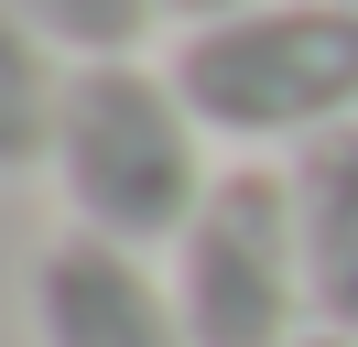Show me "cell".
<instances>
[{"label": "cell", "mask_w": 358, "mask_h": 347, "mask_svg": "<svg viewBox=\"0 0 358 347\" xmlns=\"http://www.w3.org/2000/svg\"><path fill=\"white\" fill-rule=\"evenodd\" d=\"M174 87L217 141H326L358 120V0H261L174 43Z\"/></svg>", "instance_id": "cell-2"}, {"label": "cell", "mask_w": 358, "mask_h": 347, "mask_svg": "<svg viewBox=\"0 0 358 347\" xmlns=\"http://www.w3.org/2000/svg\"><path fill=\"white\" fill-rule=\"evenodd\" d=\"M174 304H185V337L196 347H293V337H315L293 174L228 163L206 185L196 228L174 239Z\"/></svg>", "instance_id": "cell-3"}, {"label": "cell", "mask_w": 358, "mask_h": 347, "mask_svg": "<svg viewBox=\"0 0 358 347\" xmlns=\"http://www.w3.org/2000/svg\"><path fill=\"white\" fill-rule=\"evenodd\" d=\"M11 11L66 65H109V55H141V33L163 22V0H11Z\"/></svg>", "instance_id": "cell-7"}, {"label": "cell", "mask_w": 358, "mask_h": 347, "mask_svg": "<svg viewBox=\"0 0 358 347\" xmlns=\"http://www.w3.org/2000/svg\"><path fill=\"white\" fill-rule=\"evenodd\" d=\"M66 76L76 65L33 33L11 0H0V174L55 163V120H66Z\"/></svg>", "instance_id": "cell-6"}, {"label": "cell", "mask_w": 358, "mask_h": 347, "mask_svg": "<svg viewBox=\"0 0 358 347\" xmlns=\"http://www.w3.org/2000/svg\"><path fill=\"white\" fill-rule=\"evenodd\" d=\"M33 337L44 347H196L174 282L98 228L44 239V260H33Z\"/></svg>", "instance_id": "cell-4"}, {"label": "cell", "mask_w": 358, "mask_h": 347, "mask_svg": "<svg viewBox=\"0 0 358 347\" xmlns=\"http://www.w3.org/2000/svg\"><path fill=\"white\" fill-rule=\"evenodd\" d=\"M293 347H358V337H326V325H315V337H293Z\"/></svg>", "instance_id": "cell-9"}, {"label": "cell", "mask_w": 358, "mask_h": 347, "mask_svg": "<svg viewBox=\"0 0 358 347\" xmlns=\"http://www.w3.org/2000/svg\"><path fill=\"white\" fill-rule=\"evenodd\" d=\"M228 11H261V0H163V22H185V33L196 22H228Z\"/></svg>", "instance_id": "cell-8"}, {"label": "cell", "mask_w": 358, "mask_h": 347, "mask_svg": "<svg viewBox=\"0 0 358 347\" xmlns=\"http://www.w3.org/2000/svg\"><path fill=\"white\" fill-rule=\"evenodd\" d=\"M55 195H66V228H98L120 250H174L206 206V120L185 108L174 65H76L66 76V120H55Z\"/></svg>", "instance_id": "cell-1"}, {"label": "cell", "mask_w": 358, "mask_h": 347, "mask_svg": "<svg viewBox=\"0 0 358 347\" xmlns=\"http://www.w3.org/2000/svg\"><path fill=\"white\" fill-rule=\"evenodd\" d=\"M293 228H304V282H315V325L358 337V120L293 152Z\"/></svg>", "instance_id": "cell-5"}]
</instances>
